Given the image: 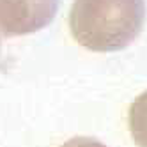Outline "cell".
Masks as SVG:
<instances>
[{
    "label": "cell",
    "mask_w": 147,
    "mask_h": 147,
    "mask_svg": "<svg viewBox=\"0 0 147 147\" xmlns=\"http://www.w3.org/2000/svg\"><path fill=\"white\" fill-rule=\"evenodd\" d=\"M145 23L144 0H75L69 28L90 51H117L138 37Z\"/></svg>",
    "instance_id": "1"
},
{
    "label": "cell",
    "mask_w": 147,
    "mask_h": 147,
    "mask_svg": "<svg viewBox=\"0 0 147 147\" xmlns=\"http://www.w3.org/2000/svg\"><path fill=\"white\" fill-rule=\"evenodd\" d=\"M59 0H0V32L5 37L27 36L51 23Z\"/></svg>",
    "instance_id": "2"
},
{
    "label": "cell",
    "mask_w": 147,
    "mask_h": 147,
    "mask_svg": "<svg viewBox=\"0 0 147 147\" xmlns=\"http://www.w3.org/2000/svg\"><path fill=\"white\" fill-rule=\"evenodd\" d=\"M128 122L136 147H147V90L133 101Z\"/></svg>",
    "instance_id": "3"
},
{
    "label": "cell",
    "mask_w": 147,
    "mask_h": 147,
    "mask_svg": "<svg viewBox=\"0 0 147 147\" xmlns=\"http://www.w3.org/2000/svg\"><path fill=\"white\" fill-rule=\"evenodd\" d=\"M60 147H107V145L96 138H90V136H75L66 144H62Z\"/></svg>",
    "instance_id": "4"
}]
</instances>
